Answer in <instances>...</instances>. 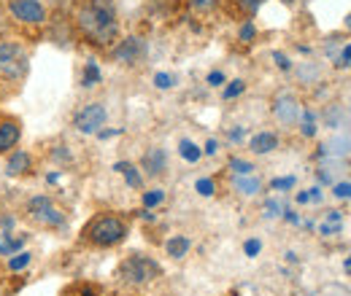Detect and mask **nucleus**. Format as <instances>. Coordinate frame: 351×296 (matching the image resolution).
<instances>
[{
  "mask_svg": "<svg viewBox=\"0 0 351 296\" xmlns=\"http://www.w3.org/2000/svg\"><path fill=\"white\" fill-rule=\"evenodd\" d=\"M76 33L95 49H111L119 41V14L114 0H84L76 14Z\"/></svg>",
  "mask_w": 351,
  "mask_h": 296,
  "instance_id": "f257e3e1",
  "label": "nucleus"
},
{
  "mask_svg": "<svg viewBox=\"0 0 351 296\" xmlns=\"http://www.w3.org/2000/svg\"><path fill=\"white\" fill-rule=\"evenodd\" d=\"M130 234V221L119 213H97L79 232V240L89 248H117Z\"/></svg>",
  "mask_w": 351,
  "mask_h": 296,
  "instance_id": "f03ea898",
  "label": "nucleus"
},
{
  "mask_svg": "<svg viewBox=\"0 0 351 296\" xmlns=\"http://www.w3.org/2000/svg\"><path fill=\"white\" fill-rule=\"evenodd\" d=\"M30 76V54L27 46L16 38L0 41V79L5 84H22Z\"/></svg>",
  "mask_w": 351,
  "mask_h": 296,
  "instance_id": "7ed1b4c3",
  "label": "nucleus"
},
{
  "mask_svg": "<svg viewBox=\"0 0 351 296\" xmlns=\"http://www.w3.org/2000/svg\"><path fill=\"white\" fill-rule=\"evenodd\" d=\"M25 218L41 229H51V232H62L68 229V213L62 211L49 194H36L25 202Z\"/></svg>",
  "mask_w": 351,
  "mask_h": 296,
  "instance_id": "20e7f679",
  "label": "nucleus"
},
{
  "mask_svg": "<svg viewBox=\"0 0 351 296\" xmlns=\"http://www.w3.org/2000/svg\"><path fill=\"white\" fill-rule=\"evenodd\" d=\"M162 275V267L157 258L152 256H143V254H132L128 256L119 269H117V278L128 286H149L152 280H157Z\"/></svg>",
  "mask_w": 351,
  "mask_h": 296,
  "instance_id": "39448f33",
  "label": "nucleus"
},
{
  "mask_svg": "<svg viewBox=\"0 0 351 296\" xmlns=\"http://www.w3.org/2000/svg\"><path fill=\"white\" fill-rule=\"evenodd\" d=\"M5 8L19 25H27V27H41L49 19L44 0H5Z\"/></svg>",
  "mask_w": 351,
  "mask_h": 296,
  "instance_id": "423d86ee",
  "label": "nucleus"
},
{
  "mask_svg": "<svg viewBox=\"0 0 351 296\" xmlns=\"http://www.w3.org/2000/svg\"><path fill=\"white\" fill-rule=\"evenodd\" d=\"M108 122V108L103 103H87L73 113V127L82 135H97Z\"/></svg>",
  "mask_w": 351,
  "mask_h": 296,
  "instance_id": "0eeeda50",
  "label": "nucleus"
},
{
  "mask_svg": "<svg viewBox=\"0 0 351 296\" xmlns=\"http://www.w3.org/2000/svg\"><path fill=\"white\" fill-rule=\"evenodd\" d=\"M270 111H273V119H276L281 127H298V124H300V116H303V105H300L298 94H292V92L276 94Z\"/></svg>",
  "mask_w": 351,
  "mask_h": 296,
  "instance_id": "6e6552de",
  "label": "nucleus"
},
{
  "mask_svg": "<svg viewBox=\"0 0 351 296\" xmlns=\"http://www.w3.org/2000/svg\"><path fill=\"white\" fill-rule=\"evenodd\" d=\"M146 57V41L138 38V36H128V38H119V41L111 46V59L117 65H125V68H132L138 62H143Z\"/></svg>",
  "mask_w": 351,
  "mask_h": 296,
  "instance_id": "1a4fd4ad",
  "label": "nucleus"
},
{
  "mask_svg": "<svg viewBox=\"0 0 351 296\" xmlns=\"http://www.w3.org/2000/svg\"><path fill=\"white\" fill-rule=\"evenodd\" d=\"M22 143V122L5 111H0V157L11 154Z\"/></svg>",
  "mask_w": 351,
  "mask_h": 296,
  "instance_id": "9d476101",
  "label": "nucleus"
},
{
  "mask_svg": "<svg viewBox=\"0 0 351 296\" xmlns=\"http://www.w3.org/2000/svg\"><path fill=\"white\" fill-rule=\"evenodd\" d=\"M3 172L8 178H27L36 172V157L27 148H14L11 154H5V167Z\"/></svg>",
  "mask_w": 351,
  "mask_h": 296,
  "instance_id": "9b49d317",
  "label": "nucleus"
},
{
  "mask_svg": "<svg viewBox=\"0 0 351 296\" xmlns=\"http://www.w3.org/2000/svg\"><path fill=\"white\" fill-rule=\"evenodd\" d=\"M141 170L149 178H160L168 170V151L162 146H152L143 157H141Z\"/></svg>",
  "mask_w": 351,
  "mask_h": 296,
  "instance_id": "f8f14e48",
  "label": "nucleus"
},
{
  "mask_svg": "<svg viewBox=\"0 0 351 296\" xmlns=\"http://www.w3.org/2000/svg\"><path fill=\"white\" fill-rule=\"evenodd\" d=\"M349 154H351V135H346V132L332 135L324 143V148H322V157H332V159H343Z\"/></svg>",
  "mask_w": 351,
  "mask_h": 296,
  "instance_id": "ddd939ff",
  "label": "nucleus"
},
{
  "mask_svg": "<svg viewBox=\"0 0 351 296\" xmlns=\"http://www.w3.org/2000/svg\"><path fill=\"white\" fill-rule=\"evenodd\" d=\"M249 148H252V154H257V157H263V154H270V151H276L278 148V135L276 132H257L252 140H249Z\"/></svg>",
  "mask_w": 351,
  "mask_h": 296,
  "instance_id": "4468645a",
  "label": "nucleus"
},
{
  "mask_svg": "<svg viewBox=\"0 0 351 296\" xmlns=\"http://www.w3.org/2000/svg\"><path fill=\"white\" fill-rule=\"evenodd\" d=\"M27 245V234L19 232V234H11V232H0V256H14L19 251H25Z\"/></svg>",
  "mask_w": 351,
  "mask_h": 296,
  "instance_id": "2eb2a0df",
  "label": "nucleus"
},
{
  "mask_svg": "<svg viewBox=\"0 0 351 296\" xmlns=\"http://www.w3.org/2000/svg\"><path fill=\"white\" fill-rule=\"evenodd\" d=\"M232 189L238 194H243V197H257L263 183H260L257 175H232Z\"/></svg>",
  "mask_w": 351,
  "mask_h": 296,
  "instance_id": "dca6fc26",
  "label": "nucleus"
},
{
  "mask_svg": "<svg viewBox=\"0 0 351 296\" xmlns=\"http://www.w3.org/2000/svg\"><path fill=\"white\" fill-rule=\"evenodd\" d=\"M114 170L125 178V183H128L130 189H143V172H141V167H135L132 162H117Z\"/></svg>",
  "mask_w": 351,
  "mask_h": 296,
  "instance_id": "f3484780",
  "label": "nucleus"
},
{
  "mask_svg": "<svg viewBox=\"0 0 351 296\" xmlns=\"http://www.w3.org/2000/svg\"><path fill=\"white\" fill-rule=\"evenodd\" d=\"M189 248H192V240L186 237V234H173L168 243H165V251L171 258H184V256L189 254Z\"/></svg>",
  "mask_w": 351,
  "mask_h": 296,
  "instance_id": "a211bd4d",
  "label": "nucleus"
},
{
  "mask_svg": "<svg viewBox=\"0 0 351 296\" xmlns=\"http://www.w3.org/2000/svg\"><path fill=\"white\" fill-rule=\"evenodd\" d=\"M178 154H181V159H184V162H189V165H195V162H200V159H203V148H200L197 143L186 140V137L178 143Z\"/></svg>",
  "mask_w": 351,
  "mask_h": 296,
  "instance_id": "6ab92c4d",
  "label": "nucleus"
},
{
  "mask_svg": "<svg viewBox=\"0 0 351 296\" xmlns=\"http://www.w3.org/2000/svg\"><path fill=\"white\" fill-rule=\"evenodd\" d=\"M100 79H103L100 65H97L95 59H87V62H84V70H82V86H84V89H92L95 84H100Z\"/></svg>",
  "mask_w": 351,
  "mask_h": 296,
  "instance_id": "aec40b11",
  "label": "nucleus"
},
{
  "mask_svg": "<svg viewBox=\"0 0 351 296\" xmlns=\"http://www.w3.org/2000/svg\"><path fill=\"white\" fill-rule=\"evenodd\" d=\"M30 264H33V254H30V251H19V254L8 256L5 269H8V272H22V269H27Z\"/></svg>",
  "mask_w": 351,
  "mask_h": 296,
  "instance_id": "412c9836",
  "label": "nucleus"
},
{
  "mask_svg": "<svg viewBox=\"0 0 351 296\" xmlns=\"http://www.w3.org/2000/svg\"><path fill=\"white\" fill-rule=\"evenodd\" d=\"M141 202H143L146 211H152V208H157V205L165 202V191H162V189H149V191H143Z\"/></svg>",
  "mask_w": 351,
  "mask_h": 296,
  "instance_id": "4be33fe9",
  "label": "nucleus"
},
{
  "mask_svg": "<svg viewBox=\"0 0 351 296\" xmlns=\"http://www.w3.org/2000/svg\"><path fill=\"white\" fill-rule=\"evenodd\" d=\"M230 170L235 172V175H254V165L249 162V159H241V157H232L230 159Z\"/></svg>",
  "mask_w": 351,
  "mask_h": 296,
  "instance_id": "5701e85b",
  "label": "nucleus"
},
{
  "mask_svg": "<svg viewBox=\"0 0 351 296\" xmlns=\"http://www.w3.org/2000/svg\"><path fill=\"white\" fill-rule=\"evenodd\" d=\"M243 92H246V81H243V79H235V81H230V84L224 86L221 97H224V100H235V97H241Z\"/></svg>",
  "mask_w": 351,
  "mask_h": 296,
  "instance_id": "b1692460",
  "label": "nucleus"
},
{
  "mask_svg": "<svg viewBox=\"0 0 351 296\" xmlns=\"http://www.w3.org/2000/svg\"><path fill=\"white\" fill-rule=\"evenodd\" d=\"M195 191H197L200 197H214V194H217V183H214V178H200V180L195 183Z\"/></svg>",
  "mask_w": 351,
  "mask_h": 296,
  "instance_id": "393cba45",
  "label": "nucleus"
},
{
  "mask_svg": "<svg viewBox=\"0 0 351 296\" xmlns=\"http://www.w3.org/2000/svg\"><path fill=\"white\" fill-rule=\"evenodd\" d=\"M324 122L330 124L332 129L343 127V122H346V113H341V108H330L327 113H324Z\"/></svg>",
  "mask_w": 351,
  "mask_h": 296,
  "instance_id": "a878e982",
  "label": "nucleus"
},
{
  "mask_svg": "<svg viewBox=\"0 0 351 296\" xmlns=\"http://www.w3.org/2000/svg\"><path fill=\"white\" fill-rule=\"evenodd\" d=\"M295 183H298V180H295L292 175H287V178H273V180H270V189H273V191H289V189H295Z\"/></svg>",
  "mask_w": 351,
  "mask_h": 296,
  "instance_id": "bb28decb",
  "label": "nucleus"
},
{
  "mask_svg": "<svg viewBox=\"0 0 351 296\" xmlns=\"http://www.w3.org/2000/svg\"><path fill=\"white\" fill-rule=\"evenodd\" d=\"M254 36H257V27H254L252 19H246V22L241 25V30H238V38L243 43H249V41H254Z\"/></svg>",
  "mask_w": 351,
  "mask_h": 296,
  "instance_id": "cd10ccee",
  "label": "nucleus"
},
{
  "mask_svg": "<svg viewBox=\"0 0 351 296\" xmlns=\"http://www.w3.org/2000/svg\"><path fill=\"white\" fill-rule=\"evenodd\" d=\"M335 68H351V43L341 46V54L335 57Z\"/></svg>",
  "mask_w": 351,
  "mask_h": 296,
  "instance_id": "c85d7f7f",
  "label": "nucleus"
},
{
  "mask_svg": "<svg viewBox=\"0 0 351 296\" xmlns=\"http://www.w3.org/2000/svg\"><path fill=\"white\" fill-rule=\"evenodd\" d=\"M71 291H73V296H100V288L92 286V283H79V286H73Z\"/></svg>",
  "mask_w": 351,
  "mask_h": 296,
  "instance_id": "c756f323",
  "label": "nucleus"
},
{
  "mask_svg": "<svg viewBox=\"0 0 351 296\" xmlns=\"http://www.w3.org/2000/svg\"><path fill=\"white\" fill-rule=\"evenodd\" d=\"M154 86H157V89H173L176 76H171V73H157V76H154Z\"/></svg>",
  "mask_w": 351,
  "mask_h": 296,
  "instance_id": "7c9ffc66",
  "label": "nucleus"
},
{
  "mask_svg": "<svg viewBox=\"0 0 351 296\" xmlns=\"http://www.w3.org/2000/svg\"><path fill=\"white\" fill-rule=\"evenodd\" d=\"M332 194H335L338 200H351V180H338Z\"/></svg>",
  "mask_w": 351,
  "mask_h": 296,
  "instance_id": "2f4dec72",
  "label": "nucleus"
},
{
  "mask_svg": "<svg viewBox=\"0 0 351 296\" xmlns=\"http://www.w3.org/2000/svg\"><path fill=\"white\" fill-rule=\"evenodd\" d=\"M260 251H263V243H260L257 237H252V240H246V243H243V254L249 256V258H254Z\"/></svg>",
  "mask_w": 351,
  "mask_h": 296,
  "instance_id": "473e14b6",
  "label": "nucleus"
},
{
  "mask_svg": "<svg viewBox=\"0 0 351 296\" xmlns=\"http://www.w3.org/2000/svg\"><path fill=\"white\" fill-rule=\"evenodd\" d=\"M265 0H238V5L243 8V14H249V16H254L257 14V8L263 5Z\"/></svg>",
  "mask_w": 351,
  "mask_h": 296,
  "instance_id": "72a5a7b5",
  "label": "nucleus"
},
{
  "mask_svg": "<svg viewBox=\"0 0 351 296\" xmlns=\"http://www.w3.org/2000/svg\"><path fill=\"white\" fill-rule=\"evenodd\" d=\"M281 213H284V208H281L276 200H267V202H265V218H278Z\"/></svg>",
  "mask_w": 351,
  "mask_h": 296,
  "instance_id": "f704fd0d",
  "label": "nucleus"
},
{
  "mask_svg": "<svg viewBox=\"0 0 351 296\" xmlns=\"http://www.w3.org/2000/svg\"><path fill=\"white\" fill-rule=\"evenodd\" d=\"M273 59H276V65H278L284 73H289V70H292V62H289V57H287V54H281V51H273Z\"/></svg>",
  "mask_w": 351,
  "mask_h": 296,
  "instance_id": "c9c22d12",
  "label": "nucleus"
},
{
  "mask_svg": "<svg viewBox=\"0 0 351 296\" xmlns=\"http://www.w3.org/2000/svg\"><path fill=\"white\" fill-rule=\"evenodd\" d=\"M206 84H208V86H221V84H227V76H224L221 70H211V73H208V79H206Z\"/></svg>",
  "mask_w": 351,
  "mask_h": 296,
  "instance_id": "e433bc0d",
  "label": "nucleus"
},
{
  "mask_svg": "<svg viewBox=\"0 0 351 296\" xmlns=\"http://www.w3.org/2000/svg\"><path fill=\"white\" fill-rule=\"evenodd\" d=\"M217 151H219V143H217V140H214V137H211V140H208V143H206V146H203V154H206V157H214V154H217Z\"/></svg>",
  "mask_w": 351,
  "mask_h": 296,
  "instance_id": "4c0bfd02",
  "label": "nucleus"
},
{
  "mask_svg": "<svg viewBox=\"0 0 351 296\" xmlns=\"http://www.w3.org/2000/svg\"><path fill=\"white\" fill-rule=\"evenodd\" d=\"M117 135H122V129H100L97 132L100 140H108V137H117Z\"/></svg>",
  "mask_w": 351,
  "mask_h": 296,
  "instance_id": "58836bf2",
  "label": "nucleus"
},
{
  "mask_svg": "<svg viewBox=\"0 0 351 296\" xmlns=\"http://www.w3.org/2000/svg\"><path fill=\"white\" fill-rule=\"evenodd\" d=\"M0 226H3V232H11V229H14V218L3 215V218H0Z\"/></svg>",
  "mask_w": 351,
  "mask_h": 296,
  "instance_id": "ea45409f",
  "label": "nucleus"
},
{
  "mask_svg": "<svg viewBox=\"0 0 351 296\" xmlns=\"http://www.w3.org/2000/svg\"><path fill=\"white\" fill-rule=\"evenodd\" d=\"M308 197L311 202H322V189H308Z\"/></svg>",
  "mask_w": 351,
  "mask_h": 296,
  "instance_id": "a19ab883",
  "label": "nucleus"
},
{
  "mask_svg": "<svg viewBox=\"0 0 351 296\" xmlns=\"http://www.w3.org/2000/svg\"><path fill=\"white\" fill-rule=\"evenodd\" d=\"M230 140H232V143L243 140V129H241V127H238V129H230Z\"/></svg>",
  "mask_w": 351,
  "mask_h": 296,
  "instance_id": "79ce46f5",
  "label": "nucleus"
},
{
  "mask_svg": "<svg viewBox=\"0 0 351 296\" xmlns=\"http://www.w3.org/2000/svg\"><path fill=\"white\" fill-rule=\"evenodd\" d=\"M298 202H300V205H306V202H311V197H308V191H300V194H298Z\"/></svg>",
  "mask_w": 351,
  "mask_h": 296,
  "instance_id": "37998d69",
  "label": "nucleus"
},
{
  "mask_svg": "<svg viewBox=\"0 0 351 296\" xmlns=\"http://www.w3.org/2000/svg\"><path fill=\"white\" fill-rule=\"evenodd\" d=\"M3 84H5V81H3V79H0V100H3V97H5V89H3Z\"/></svg>",
  "mask_w": 351,
  "mask_h": 296,
  "instance_id": "c03bdc74",
  "label": "nucleus"
},
{
  "mask_svg": "<svg viewBox=\"0 0 351 296\" xmlns=\"http://www.w3.org/2000/svg\"><path fill=\"white\" fill-rule=\"evenodd\" d=\"M3 11H5V0H0V14H3Z\"/></svg>",
  "mask_w": 351,
  "mask_h": 296,
  "instance_id": "a18cd8bd",
  "label": "nucleus"
},
{
  "mask_svg": "<svg viewBox=\"0 0 351 296\" xmlns=\"http://www.w3.org/2000/svg\"><path fill=\"white\" fill-rule=\"evenodd\" d=\"M346 27H349V30H351V14H349V16H346Z\"/></svg>",
  "mask_w": 351,
  "mask_h": 296,
  "instance_id": "49530a36",
  "label": "nucleus"
},
{
  "mask_svg": "<svg viewBox=\"0 0 351 296\" xmlns=\"http://www.w3.org/2000/svg\"><path fill=\"white\" fill-rule=\"evenodd\" d=\"M284 3H287V5H292V3H295V0H284Z\"/></svg>",
  "mask_w": 351,
  "mask_h": 296,
  "instance_id": "de8ad7c7",
  "label": "nucleus"
},
{
  "mask_svg": "<svg viewBox=\"0 0 351 296\" xmlns=\"http://www.w3.org/2000/svg\"><path fill=\"white\" fill-rule=\"evenodd\" d=\"M349 105H351V103H349Z\"/></svg>",
  "mask_w": 351,
  "mask_h": 296,
  "instance_id": "09e8293b",
  "label": "nucleus"
},
{
  "mask_svg": "<svg viewBox=\"0 0 351 296\" xmlns=\"http://www.w3.org/2000/svg\"><path fill=\"white\" fill-rule=\"evenodd\" d=\"M0 296H3V294H0Z\"/></svg>",
  "mask_w": 351,
  "mask_h": 296,
  "instance_id": "8fccbe9b",
  "label": "nucleus"
}]
</instances>
